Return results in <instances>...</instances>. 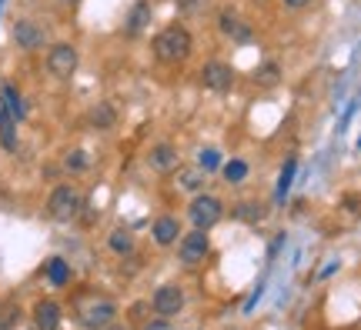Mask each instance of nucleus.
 I'll return each mask as SVG.
<instances>
[{
    "mask_svg": "<svg viewBox=\"0 0 361 330\" xmlns=\"http://www.w3.org/2000/svg\"><path fill=\"white\" fill-rule=\"evenodd\" d=\"M151 47H154V57L161 61V64H184V61L191 57V51H194V37H191V30H188V27L168 24L154 37Z\"/></svg>",
    "mask_w": 361,
    "mask_h": 330,
    "instance_id": "1",
    "label": "nucleus"
},
{
    "mask_svg": "<svg viewBox=\"0 0 361 330\" xmlns=\"http://www.w3.org/2000/svg\"><path fill=\"white\" fill-rule=\"evenodd\" d=\"M117 317V304L111 300V297H84L78 304V320L84 324L87 330H101L107 327V324H114Z\"/></svg>",
    "mask_w": 361,
    "mask_h": 330,
    "instance_id": "2",
    "label": "nucleus"
},
{
    "mask_svg": "<svg viewBox=\"0 0 361 330\" xmlns=\"http://www.w3.org/2000/svg\"><path fill=\"white\" fill-rule=\"evenodd\" d=\"M47 214H51L54 220H61V224L74 220V217L80 214V193L74 191L71 184H61V187H54L51 197H47Z\"/></svg>",
    "mask_w": 361,
    "mask_h": 330,
    "instance_id": "3",
    "label": "nucleus"
},
{
    "mask_svg": "<svg viewBox=\"0 0 361 330\" xmlns=\"http://www.w3.org/2000/svg\"><path fill=\"white\" fill-rule=\"evenodd\" d=\"M188 217H191V224L197 230H211L214 224H221V217H224V203L218 197H211V193H197L188 207Z\"/></svg>",
    "mask_w": 361,
    "mask_h": 330,
    "instance_id": "4",
    "label": "nucleus"
},
{
    "mask_svg": "<svg viewBox=\"0 0 361 330\" xmlns=\"http://www.w3.org/2000/svg\"><path fill=\"white\" fill-rule=\"evenodd\" d=\"M47 70H51L54 77L67 80V77L78 70V47H74V44H67V40L54 44L51 53H47Z\"/></svg>",
    "mask_w": 361,
    "mask_h": 330,
    "instance_id": "5",
    "label": "nucleus"
},
{
    "mask_svg": "<svg viewBox=\"0 0 361 330\" xmlns=\"http://www.w3.org/2000/svg\"><path fill=\"white\" fill-rule=\"evenodd\" d=\"M151 307H154V314L161 317H174L180 314V307H184V291H180L178 284H164V287H157L154 297H151Z\"/></svg>",
    "mask_w": 361,
    "mask_h": 330,
    "instance_id": "6",
    "label": "nucleus"
},
{
    "mask_svg": "<svg viewBox=\"0 0 361 330\" xmlns=\"http://www.w3.org/2000/svg\"><path fill=\"white\" fill-rule=\"evenodd\" d=\"M180 260H184V264H201V260H204L207 257V250H211V241H207V230H197L194 227L191 234H184V237H180Z\"/></svg>",
    "mask_w": 361,
    "mask_h": 330,
    "instance_id": "7",
    "label": "nucleus"
},
{
    "mask_svg": "<svg viewBox=\"0 0 361 330\" xmlns=\"http://www.w3.org/2000/svg\"><path fill=\"white\" fill-rule=\"evenodd\" d=\"M13 40H17V47H20V51H37V47H44L47 34H44V27H40L37 20L20 17V20L13 24Z\"/></svg>",
    "mask_w": 361,
    "mask_h": 330,
    "instance_id": "8",
    "label": "nucleus"
},
{
    "mask_svg": "<svg viewBox=\"0 0 361 330\" xmlns=\"http://www.w3.org/2000/svg\"><path fill=\"white\" fill-rule=\"evenodd\" d=\"M201 84L207 90H214V94H228L234 87V70L228 64H221V61H211L201 70Z\"/></svg>",
    "mask_w": 361,
    "mask_h": 330,
    "instance_id": "9",
    "label": "nucleus"
},
{
    "mask_svg": "<svg viewBox=\"0 0 361 330\" xmlns=\"http://www.w3.org/2000/svg\"><path fill=\"white\" fill-rule=\"evenodd\" d=\"M147 164H151V170H157V174H171V170L180 167V157L171 144H157L154 151L147 153Z\"/></svg>",
    "mask_w": 361,
    "mask_h": 330,
    "instance_id": "10",
    "label": "nucleus"
},
{
    "mask_svg": "<svg viewBox=\"0 0 361 330\" xmlns=\"http://www.w3.org/2000/svg\"><path fill=\"white\" fill-rule=\"evenodd\" d=\"M34 327L37 330L61 327V304H57V300H40V304L34 307Z\"/></svg>",
    "mask_w": 361,
    "mask_h": 330,
    "instance_id": "11",
    "label": "nucleus"
},
{
    "mask_svg": "<svg viewBox=\"0 0 361 330\" xmlns=\"http://www.w3.org/2000/svg\"><path fill=\"white\" fill-rule=\"evenodd\" d=\"M218 27H221V34H224V37L238 40V44H247V40L255 37V34H251V27H247L245 20H241V17H234V13H228V11L221 13Z\"/></svg>",
    "mask_w": 361,
    "mask_h": 330,
    "instance_id": "12",
    "label": "nucleus"
},
{
    "mask_svg": "<svg viewBox=\"0 0 361 330\" xmlns=\"http://www.w3.org/2000/svg\"><path fill=\"white\" fill-rule=\"evenodd\" d=\"M151 234H154V241L161 243V247H171V243H178V234H180L178 217H157L154 227H151Z\"/></svg>",
    "mask_w": 361,
    "mask_h": 330,
    "instance_id": "13",
    "label": "nucleus"
},
{
    "mask_svg": "<svg viewBox=\"0 0 361 330\" xmlns=\"http://www.w3.org/2000/svg\"><path fill=\"white\" fill-rule=\"evenodd\" d=\"M0 144H4V151H13L17 147V117L0 103Z\"/></svg>",
    "mask_w": 361,
    "mask_h": 330,
    "instance_id": "14",
    "label": "nucleus"
},
{
    "mask_svg": "<svg viewBox=\"0 0 361 330\" xmlns=\"http://www.w3.org/2000/svg\"><path fill=\"white\" fill-rule=\"evenodd\" d=\"M0 103H4V107H7V110H11L17 120H24V117H27L24 97L17 94V87H13V84H0Z\"/></svg>",
    "mask_w": 361,
    "mask_h": 330,
    "instance_id": "15",
    "label": "nucleus"
},
{
    "mask_svg": "<svg viewBox=\"0 0 361 330\" xmlns=\"http://www.w3.org/2000/svg\"><path fill=\"white\" fill-rule=\"evenodd\" d=\"M204 180H207V170H201V167H180L178 170V184L184 187V191H201L204 187Z\"/></svg>",
    "mask_w": 361,
    "mask_h": 330,
    "instance_id": "16",
    "label": "nucleus"
},
{
    "mask_svg": "<svg viewBox=\"0 0 361 330\" xmlns=\"http://www.w3.org/2000/svg\"><path fill=\"white\" fill-rule=\"evenodd\" d=\"M47 277H51L54 287H64L67 280H71V267H67L64 257H51L47 260Z\"/></svg>",
    "mask_w": 361,
    "mask_h": 330,
    "instance_id": "17",
    "label": "nucleus"
},
{
    "mask_svg": "<svg viewBox=\"0 0 361 330\" xmlns=\"http://www.w3.org/2000/svg\"><path fill=\"white\" fill-rule=\"evenodd\" d=\"M147 20H151V4H137L128 17V34H141L147 27Z\"/></svg>",
    "mask_w": 361,
    "mask_h": 330,
    "instance_id": "18",
    "label": "nucleus"
},
{
    "mask_svg": "<svg viewBox=\"0 0 361 330\" xmlns=\"http://www.w3.org/2000/svg\"><path fill=\"white\" fill-rule=\"evenodd\" d=\"M234 217H238V220H247V224H258L261 217H264V207L255 201H245V203L234 207Z\"/></svg>",
    "mask_w": 361,
    "mask_h": 330,
    "instance_id": "19",
    "label": "nucleus"
},
{
    "mask_svg": "<svg viewBox=\"0 0 361 330\" xmlns=\"http://www.w3.org/2000/svg\"><path fill=\"white\" fill-rule=\"evenodd\" d=\"M107 243H111V250H114V254H130V250H134V237H130V230H114V234L107 237Z\"/></svg>",
    "mask_w": 361,
    "mask_h": 330,
    "instance_id": "20",
    "label": "nucleus"
},
{
    "mask_svg": "<svg viewBox=\"0 0 361 330\" xmlns=\"http://www.w3.org/2000/svg\"><path fill=\"white\" fill-rule=\"evenodd\" d=\"M245 177H247L245 160H228V164H224V180H228V184H241Z\"/></svg>",
    "mask_w": 361,
    "mask_h": 330,
    "instance_id": "21",
    "label": "nucleus"
},
{
    "mask_svg": "<svg viewBox=\"0 0 361 330\" xmlns=\"http://www.w3.org/2000/svg\"><path fill=\"white\" fill-rule=\"evenodd\" d=\"M295 170H298L295 160H288V164L281 167V177H278V201H284V193L291 191V180H295Z\"/></svg>",
    "mask_w": 361,
    "mask_h": 330,
    "instance_id": "22",
    "label": "nucleus"
},
{
    "mask_svg": "<svg viewBox=\"0 0 361 330\" xmlns=\"http://www.w3.org/2000/svg\"><path fill=\"white\" fill-rule=\"evenodd\" d=\"M255 80H258L261 87H274V84H278V64H271V61H268V64L255 74Z\"/></svg>",
    "mask_w": 361,
    "mask_h": 330,
    "instance_id": "23",
    "label": "nucleus"
},
{
    "mask_svg": "<svg viewBox=\"0 0 361 330\" xmlns=\"http://www.w3.org/2000/svg\"><path fill=\"white\" fill-rule=\"evenodd\" d=\"M197 167H201V170H214V167H221V153L214 151V147H204L201 157H197Z\"/></svg>",
    "mask_w": 361,
    "mask_h": 330,
    "instance_id": "24",
    "label": "nucleus"
},
{
    "mask_svg": "<svg viewBox=\"0 0 361 330\" xmlns=\"http://www.w3.org/2000/svg\"><path fill=\"white\" fill-rule=\"evenodd\" d=\"M90 120H94V124H97V127L101 130H107L111 127V124H114V110H111V107H97V110H94V114H90Z\"/></svg>",
    "mask_w": 361,
    "mask_h": 330,
    "instance_id": "25",
    "label": "nucleus"
},
{
    "mask_svg": "<svg viewBox=\"0 0 361 330\" xmlns=\"http://www.w3.org/2000/svg\"><path fill=\"white\" fill-rule=\"evenodd\" d=\"M67 167H71V170H84V167H87V157H84V151H74V153H71V157H67Z\"/></svg>",
    "mask_w": 361,
    "mask_h": 330,
    "instance_id": "26",
    "label": "nucleus"
},
{
    "mask_svg": "<svg viewBox=\"0 0 361 330\" xmlns=\"http://www.w3.org/2000/svg\"><path fill=\"white\" fill-rule=\"evenodd\" d=\"M178 7L180 11H188V13H194V11H204L207 0H178Z\"/></svg>",
    "mask_w": 361,
    "mask_h": 330,
    "instance_id": "27",
    "label": "nucleus"
},
{
    "mask_svg": "<svg viewBox=\"0 0 361 330\" xmlns=\"http://www.w3.org/2000/svg\"><path fill=\"white\" fill-rule=\"evenodd\" d=\"M141 330H174V327H171L168 317H161V320H151V324H144Z\"/></svg>",
    "mask_w": 361,
    "mask_h": 330,
    "instance_id": "28",
    "label": "nucleus"
},
{
    "mask_svg": "<svg viewBox=\"0 0 361 330\" xmlns=\"http://www.w3.org/2000/svg\"><path fill=\"white\" fill-rule=\"evenodd\" d=\"M284 7H291V11H301V7H308L311 0H281Z\"/></svg>",
    "mask_w": 361,
    "mask_h": 330,
    "instance_id": "29",
    "label": "nucleus"
},
{
    "mask_svg": "<svg viewBox=\"0 0 361 330\" xmlns=\"http://www.w3.org/2000/svg\"><path fill=\"white\" fill-rule=\"evenodd\" d=\"M101 330H124V327H114V324H107V327H101Z\"/></svg>",
    "mask_w": 361,
    "mask_h": 330,
    "instance_id": "30",
    "label": "nucleus"
},
{
    "mask_svg": "<svg viewBox=\"0 0 361 330\" xmlns=\"http://www.w3.org/2000/svg\"><path fill=\"white\" fill-rule=\"evenodd\" d=\"M64 4H74V0H64Z\"/></svg>",
    "mask_w": 361,
    "mask_h": 330,
    "instance_id": "31",
    "label": "nucleus"
},
{
    "mask_svg": "<svg viewBox=\"0 0 361 330\" xmlns=\"http://www.w3.org/2000/svg\"><path fill=\"white\" fill-rule=\"evenodd\" d=\"M358 147H361V140H358Z\"/></svg>",
    "mask_w": 361,
    "mask_h": 330,
    "instance_id": "32",
    "label": "nucleus"
}]
</instances>
